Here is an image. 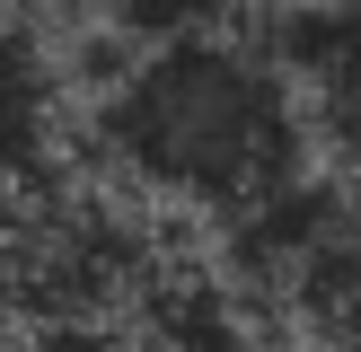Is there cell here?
Segmentation results:
<instances>
[{
    "label": "cell",
    "instance_id": "1",
    "mask_svg": "<svg viewBox=\"0 0 361 352\" xmlns=\"http://www.w3.org/2000/svg\"><path fill=\"white\" fill-rule=\"evenodd\" d=\"M80 141L97 176L141 211L212 229H238L247 211L291 194L317 158L291 70L247 27L106 53V80L80 106Z\"/></svg>",
    "mask_w": 361,
    "mask_h": 352
},
{
    "label": "cell",
    "instance_id": "2",
    "mask_svg": "<svg viewBox=\"0 0 361 352\" xmlns=\"http://www.w3.org/2000/svg\"><path fill=\"white\" fill-rule=\"evenodd\" d=\"M168 273L159 211L133 194L62 176L35 203L0 211V317L9 326H71V317H133Z\"/></svg>",
    "mask_w": 361,
    "mask_h": 352
},
{
    "label": "cell",
    "instance_id": "3",
    "mask_svg": "<svg viewBox=\"0 0 361 352\" xmlns=\"http://www.w3.org/2000/svg\"><path fill=\"white\" fill-rule=\"evenodd\" d=\"M71 141H80V115H71L53 44L18 9H0V211L35 203L44 185H62Z\"/></svg>",
    "mask_w": 361,
    "mask_h": 352
},
{
    "label": "cell",
    "instance_id": "4",
    "mask_svg": "<svg viewBox=\"0 0 361 352\" xmlns=\"http://www.w3.org/2000/svg\"><path fill=\"white\" fill-rule=\"evenodd\" d=\"M264 44L291 70L317 150H335L361 176V0H291Z\"/></svg>",
    "mask_w": 361,
    "mask_h": 352
},
{
    "label": "cell",
    "instance_id": "5",
    "mask_svg": "<svg viewBox=\"0 0 361 352\" xmlns=\"http://www.w3.org/2000/svg\"><path fill=\"white\" fill-rule=\"evenodd\" d=\"M0 352H168L141 317H71V326H9Z\"/></svg>",
    "mask_w": 361,
    "mask_h": 352
}]
</instances>
